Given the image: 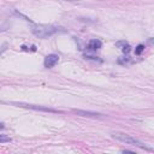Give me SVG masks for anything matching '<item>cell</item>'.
I'll use <instances>...</instances> for the list:
<instances>
[{"label": "cell", "instance_id": "obj_2", "mask_svg": "<svg viewBox=\"0 0 154 154\" xmlns=\"http://www.w3.org/2000/svg\"><path fill=\"white\" fill-rule=\"evenodd\" d=\"M112 136H113L116 140L120 141V142H124L127 143V145H132V146H136L139 148H142V149H147V150H152L150 148H148L146 145H143L142 142H140L139 140H136L135 137H132L128 134H124V132H113L112 134Z\"/></svg>", "mask_w": 154, "mask_h": 154}, {"label": "cell", "instance_id": "obj_11", "mask_svg": "<svg viewBox=\"0 0 154 154\" xmlns=\"http://www.w3.org/2000/svg\"><path fill=\"white\" fill-rule=\"evenodd\" d=\"M66 1H81V0H66Z\"/></svg>", "mask_w": 154, "mask_h": 154}, {"label": "cell", "instance_id": "obj_8", "mask_svg": "<svg viewBox=\"0 0 154 154\" xmlns=\"http://www.w3.org/2000/svg\"><path fill=\"white\" fill-rule=\"evenodd\" d=\"M143 49H145V46H143V45H139L136 47V49H135V53L136 54H141L143 52Z\"/></svg>", "mask_w": 154, "mask_h": 154}, {"label": "cell", "instance_id": "obj_3", "mask_svg": "<svg viewBox=\"0 0 154 154\" xmlns=\"http://www.w3.org/2000/svg\"><path fill=\"white\" fill-rule=\"evenodd\" d=\"M58 61H59V56L57 54H48L46 58H45V66L47 69H51V68H53L58 64Z\"/></svg>", "mask_w": 154, "mask_h": 154}, {"label": "cell", "instance_id": "obj_9", "mask_svg": "<svg viewBox=\"0 0 154 154\" xmlns=\"http://www.w3.org/2000/svg\"><path fill=\"white\" fill-rule=\"evenodd\" d=\"M6 47H7V45L5 44V45H4L3 47H1V49H0V53H1V52H3V51H5V49H6Z\"/></svg>", "mask_w": 154, "mask_h": 154}, {"label": "cell", "instance_id": "obj_4", "mask_svg": "<svg viewBox=\"0 0 154 154\" xmlns=\"http://www.w3.org/2000/svg\"><path fill=\"white\" fill-rule=\"evenodd\" d=\"M74 113L82 116V117H101L100 113L96 112H90V111H82V110H74Z\"/></svg>", "mask_w": 154, "mask_h": 154}, {"label": "cell", "instance_id": "obj_1", "mask_svg": "<svg viewBox=\"0 0 154 154\" xmlns=\"http://www.w3.org/2000/svg\"><path fill=\"white\" fill-rule=\"evenodd\" d=\"M59 30V28L57 27H53V25H47V24H39V25H35L33 28V34L40 39H46V37H49L52 36L53 34H56Z\"/></svg>", "mask_w": 154, "mask_h": 154}, {"label": "cell", "instance_id": "obj_10", "mask_svg": "<svg viewBox=\"0 0 154 154\" xmlns=\"http://www.w3.org/2000/svg\"><path fill=\"white\" fill-rule=\"evenodd\" d=\"M0 129H4V124H3L1 122H0Z\"/></svg>", "mask_w": 154, "mask_h": 154}, {"label": "cell", "instance_id": "obj_5", "mask_svg": "<svg viewBox=\"0 0 154 154\" xmlns=\"http://www.w3.org/2000/svg\"><path fill=\"white\" fill-rule=\"evenodd\" d=\"M101 41L98 40V39H93V40H90L89 41V44H88V48L90 51H98L99 48H101Z\"/></svg>", "mask_w": 154, "mask_h": 154}, {"label": "cell", "instance_id": "obj_6", "mask_svg": "<svg viewBox=\"0 0 154 154\" xmlns=\"http://www.w3.org/2000/svg\"><path fill=\"white\" fill-rule=\"evenodd\" d=\"M28 108H34V110H42V111H47V112H58L57 110L53 108H48V107H41V106H34V105H24Z\"/></svg>", "mask_w": 154, "mask_h": 154}, {"label": "cell", "instance_id": "obj_7", "mask_svg": "<svg viewBox=\"0 0 154 154\" xmlns=\"http://www.w3.org/2000/svg\"><path fill=\"white\" fill-rule=\"evenodd\" d=\"M5 142H11V137L6 135H0V143H5Z\"/></svg>", "mask_w": 154, "mask_h": 154}]
</instances>
